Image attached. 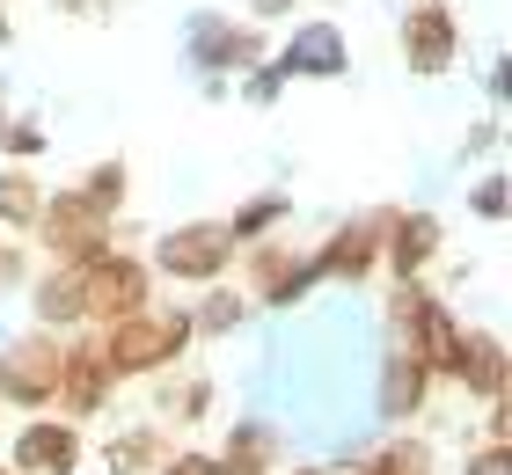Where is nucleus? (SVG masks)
<instances>
[{"instance_id": "nucleus-31", "label": "nucleus", "mask_w": 512, "mask_h": 475, "mask_svg": "<svg viewBox=\"0 0 512 475\" xmlns=\"http://www.w3.org/2000/svg\"><path fill=\"white\" fill-rule=\"evenodd\" d=\"M52 8H59V15H74V22H96V15L118 8V0H52Z\"/></svg>"}, {"instance_id": "nucleus-12", "label": "nucleus", "mask_w": 512, "mask_h": 475, "mask_svg": "<svg viewBox=\"0 0 512 475\" xmlns=\"http://www.w3.org/2000/svg\"><path fill=\"white\" fill-rule=\"evenodd\" d=\"M110 395H118V373L103 366L96 337H74V344H66V366H59V395H52V410H59V417H74V424H88V417H103V410H110Z\"/></svg>"}, {"instance_id": "nucleus-20", "label": "nucleus", "mask_w": 512, "mask_h": 475, "mask_svg": "<svg viewBox=\"0 0 512 475\" xmlns=\"http://www.w3.org/2000/svg\"><path fill=\"white\" fill-rule=\"evenodd\" d=\"M37 212H44V176L37 169H0V227L8 234H30L37 227Z\"/></svg>"}, {"instance_id": "nucleus-38", "label": "nucleus", "mask_w": 512, "mask_h": 475, "mask_svg": "<svg viewBox=\"0 0 512 475\" xmlns=\"http://www.w3.org/2000/svg\"><path fill=\"white\" fill-rule=\"evenodd\" d=\"M0 475H15V468H0Z\"/></svg>"}, {"instance_id": "nucleus-35", "label": "nucleus", "mask_w": 512, "mask_h": 475, "mask_svg": "<svg viewBox=\"0 0 512 475\" xmlns=\"http://www.w3.org/2000/svg\"><path fill=\"white\" fill-rule=\"evenodd\" d=\"M0 44H8V0H0Z\"/></svg>"}, {"instance_id": "nucleus-11", "label": "nucleus", "mask_w": 512, "mask_h": 475, "mask_svg": "<svg viewBox=\"0 0 512 475\" xmlns=\"http://www.w3.org/2000/svg\"><path fill=\"white\" fill-rule=\"evenodd\" d=\"M447 249V227H439V212L425 205H388V220H381V271L388 278H425V264Z\"/></svg>"}, {"instance_id": "nucleus-18", "label": "nucleus", "mask_w": 512, "mask_h": 475, "mask_svg": "<svg viewBox=\"0 0 512 475\" xmlns=\"http://www.w3.org/2000/svg\"><path fill=\"white\" fill-rule=\"evenodd\" d=\"M278 461H286L278 432L264 417H242V424H227L220 454H205V475H278Z\"/></svg>"}, {"instance_id": "nucleus-37", "label": "nucleus", "mask_w": 512, "mask_h": 475, "mask_svg": "<svg viewBox=\"0 0 512 475\" xmlns=\"http://www.w3.org/2000/svg\"><path fill=\"white\" fill-rule=\"evenodd\" d=\"M0 132H8V95H0Z\"/></svg>"}, {"instance_id": "nucleus-21", "label": "nucleus", "mask_w": 512, "mask_h": 475, "mask_svg": "<svg viewBox=\"0 0 512 475\" xmlns=\"http://www.w3.org/2000/svg\"><path fill=\"white\" fill-rule=\"evenodd\" d=\"M286 190H256V198H242L235 212H227V234H235V249H249V242H264V234H278L286 227Z\"/></svg>"}, {"instance_id": "nucleus-14", "label": "nucleus", "mask_w": 512, "mask_h": 475, "mask_svg": "<svg viewBox=\"0 0 512 475\" xmlns=\"http://www.w3.org/2000/svg\"><path fill=\"white\" fill-rule=\"evenodd\" d=\"M454 388L476 395V402H505L512 388V359H505V337L498 329H461V351H454Z\"/></svg>"}, {"instance_id": "nucleus-1", "label": "nucleus", "mask_w": 512, "mask_h": 475, "mask_svg": "<svg viewBox=\"0 0 512 475\" xmlns=\"http://www.w3.org/2000/svg\"><path fill=\"white\" fill-rule=\"evenodd\" d=\"M191 344H198L191 307H139V315L96 329V351H103V366L118 373V388H125V380H154V373H169Z\"/></svg>"}, {"instance_id": "nucleus-8", "label": "nucleus", "mask_w": 512, "mask_h": 475, "mask_svg": "<svg viewBox=\"0 0 512 475\" xmlns=\"http://www.w3.org/2000/svg\"><path fill=\"white\" fill-rule=\"evenodd\" d=\"M315 285H322L315 249H293V242H278V234L249 242V264H242V293H249V307H293V300H308Z\"/></svg>"}, {"instance_id": "nucleus-33", "label": "nucleus", "mask_w": 512, "mask_h": 475, "mask_svg": "<svg viewBox=\"0 0 512 475\" xmlns=\"http://www.w3.org/2000/svg\"><path fill=\"white\" fill-rule=\"evenodd\" d=\"M483 147H498V117H483V125L461 139V154H483Z\"/></svg>"}, {"instance_id": "nucleus-32", "label": "nucleus", "mask_w": 512, "mask_h": 475, "mask_svg": "<svg viewBox=\"0 0 512 475\" xmlns=\"http://www.w3.org/2000/svg\"><path fill=\"white\" fill-rule=\"evenodd\" d=\"M22 278H30V256H22V249H8V242H0V285H22Z\"/></svg>"}, {"instance_id": "nucleus-9", "label": "nucleus", "mask_w": 512, "mask_h": 475, "mask_svg": "<svg viewBox=\"0 0 512 475\" xmlns=\"http://www.w3.org/2000/svg\"><path fill=\"white\" fill-rule=\"evenodd\" d=\"M381 220H388V205H381V212H352V220H337V227L315 242V271L337 278V285H366V278L381 271Z\"/></svg>"}, {"instance_id": "nucleus-16", "label": "nucleus", "mask_w": 512, "mask_h": 475, "mask_svg": "<svg viewBox=\"0 0 512 475\" xmlns=\"http://www.w3.org/2000/svg\"><path fill=\"white\" fill-rule=\"evenodd\" d=\"M432 388H439L432 366H425V359H410L403 344H388V359H381V388H374V417H381V424H410V417L432 402Z\"/></svg>"}, {"instance_id": "nucleus-28", "label": "nucleus", "mask_w": 512, "mask_h": 475, "mask_svg": "<svg viewBox=\"0 0 512 475\" xmlns=\"http://www.w3.org/2000/svg\"><path fill=\"white\" fill-rule=\"evenodd\" d=\"M44 147V125H8V132H0V154H8V161H30Z\"/></svg>"}, {"instance_id": "nucleus-4", "label": "nucleus", "mask_w": 512, "mask_h": 475, "mask_svg": "<svg viewBox=\"0 0 512 475\" xmlns=\"http://www.w3.org/2000/svg\"><path fill=\"white\" fill-rule=\"evenodd\" d=\"M147 264L169 285H220L235 264V234H227V220H183L147 249Z\"/></svg>"}, {"instance_id": "nucleus-34", "label": "nucleus", "mask_w": 512, "mask_h": 475, "mask_svg": "<svg viewBox=\"0 0 512 475\" xmlns=\"http://www.w3.org/2000/svg\"><path fill=\"white\" fill-rule=\"evenodd\" d=\"M300 0H249V22H278V15H293Z\"/></svg>"}, {"instance_id": "nucleus-26", "label": "nucleus", "mask_w": 512, "mask_h": 475, "mask_svg": "<svg viewBox=\"0 0 512 475\" xmlns=\"http://www.w3.org/2000/svg\"><path fill=\"white\" fill-rule=\"evenodd\" d=\"M278 88H286V74H278V59H256L249 74H242V95H249L256 110H264V103H278Z\"/></svg>"}, {"instance_id": "nucleus-3", "label": "nucleus", "mask_w": 512, "mask_h": 475, "mask_svg": "<svg viewBox=\"0 0 512 475\" xmlns=\"http://www.w3.org/2000/svg\"><path fill=\"white\" fill-rule=\"evenodd\" d=\"M30 234H37V249L52 256V264H88V256H103L118 242V220L66 183V190H44V212H37Z\"/></svg>"}, {"instance_id": "nucleus-36", "label": "nucleus", "mask_w": 512, "mask_h": 475, "mask_svg": "<svg viewBox=\"0 0 512 475\" xmlns=\"http://www.w3.org/2000/svg\"><path fill=\"white\" fill-rule=\"evenodd\" d=\"M410 8H447V0H410Z\"/></svg>"}, {"instance_id": "nucleus-5", "label": "nucleus", "mask_w": 512, "mask_h": 475, "mask_svg": "<svg viewBox=\"0 0 512 475\" xmlns=\"http://www.w3.org/2000/svg\"><path fill=\"white\" fill-rule=\"evenodd\" d=\"M81 278H88V329L125 322V315H139V307H154V264H147V256H132L125 242H110L103 256H88Z\"/></svg>"}, {"instance_id": "nucleus-19", "label": "nucleus", "mask_w": 512, "mask_h": 475, "mask_svg": "<svg viewBox=\"0 0 512 475\" xmlns=\"http://www.w3.org/2000/svg\"><path fill=\"white\" fill-rule=\"evenodd\" d=\"M161 461H169L161 424H125V432L103 439V468H110V475H154Z\"/></svg>"}, {"instance_id": "nucleus-13", "label": "nucleus", "mask_w": 512, "mask_h": 475, "mask_svg": "<svg viewBox=\"0 0 512 475\" xmlns=\"http://www.w3.org/2000/svg\"><path fill=\"white\" fill-rule=\"evenodd\" d=\"M403 66L425 74V81L454 74V66H461V22H454V8H403Z\"/></svg>"}, {"instance_id": "nucleus-30", "label": "nucleus", "mask_w": 512, "mask_h": 475, "mask_svg": "<svg viewBox=\"0 0 512 475\" xmlns=\"http://www.w3.org/2000/svg\"><path fill=\"white\" fill-rule=\"evenodd\" d=\"M483 410H491V417H483V446H505L512 439V410H505V402H483Z\"/></svg>"}, {"instance_id": "nucleus-22", "label": "nucleus", "mask_w": 512, "mask_h": 475, "mask_svg": "<svg viewBox=\"0 0 512 475\" xmlns=\"http://www.w3.org/2000/svg\"><path fill=\"white\" fill-rule=\"evenodd\" d=\"M352 475H432V446L425 439H388L366 461H352Z\"/></svg>"}, {"instance_id": "nucleus-23", "label": "nucleus", "mask_w": 512, "mask_h": 475, "mask_svg": "<svg viewBox=\"0 0 512 475\" xmlns=\"http://www.w3.org/2000/svg\"><path fill=\"white\" fill-rule=\"evenodd\" d=\"M74 190H81L88 205H103L110 220H118V212H125V190H132V169H125L118 154H110V161H96V169H88V176H81Z\"/></svg>"}, {"instance_id": "nucleus-10", "label": "nucleus", "mask_w": 512, "mask_h": 475, "mask_svg": "<svg viewBox=\"0 0 512 475\" xmlns=\"http://www.w3.org/2000/svg\"><path fill=\"white\" fill-rule=\"evenodd\" d=\"M81 461H88L81 424H74V417H52V410L22 424V432H15V454H8L15 475H74Z\"/></svg>"}, {"instance_id": "nucleus-15", "label": "nucleus", "mask_w": 512, "mask_h": 475, "mask_svg": "<svg viewBox=\"0 0 512 475\" xmlns=\"http://www.w3.org/2000/svg\"><path fill=\"white\" fill-rule=\"evenodd\" d=\"M30 315H37V329H59V337L88 329V278H81V264H44L30 278Z\"/></svg>"}, {"instance_id": "nucleus-40", "label": "nucleus", "mask_w": 512, "mask_h": 475, "mask_svg": "<svg viewBox=\"0 0 512 475\" xmlns=\"http://www.w3.org/2000/svg\"><path fill=\"white\" fill-rule=\"evenodd\" d=\"M0 242H8V234H0Z\"/></svg>"}, {"instance_id": "nucleus-29", "label": "nucleus", "mask_w": 512, "mask_h": 475, "mask_svg": "<svg viewBox=\"0 0 512 475\" xmlns=\"http://www.w3.org/2000/svg\"><path fill=\"white\" fill-rule=\"evenodd\" d=\"M461 475H512V454H505V446H483V454L461 461Z\"/></svg>"}, {"instance_id": "nucleus-2", "label": "nucleus", "mask_w": 512, "mask_h": 475, "mask_svg": "<svg viewBox=\"0 0 512 475\" xmlns=\"http://www.w3.org/2000/svg\"><path fill=\"white\" fill-rule=\"evenodd\" d=\"M388 322H395V344H403L410 359H425V366H432V380H447V373H454L461 322H454V307L439 300L425 278H395V293H388Z\"/></svg>"}, {"instance_id": "nucleus-27", "label": "nucleus", "mask_w": 512, "mask_h": 475, "mask_svg": "<svg viewBox=\"0 0 512 475\" xmlns=\"http://www.w3.org/2000/svg\"><path fill=\"white\" fill-rule=\"evenodd\" d=\"M469 212H476V220H505V176H483L469 190Z\"/></svg>"}, {"instance_id": "nucleus-24", "label": "nucleus", "mask_w": 512, "mask_h": 475, "mask_svg": "<svg viewBox=\"0 0 512 475\" xmlns=\"http://www.w3.org/2000/svg\"><path fill=\"white\" fill-rule=\"evenodd\" d=\"M249 322V293H205L191 307V329L198 337H227V329H242Z\"/></svg>"}, {"instance_id": "nucleus-6", "label": "nucleus", "mask_w": 512, "mask_h": 475, "mask_svg": "<svg viewBox=\"0 0 512 475\" xmlns=\"http://www.w3.org/2000/svg\"><path fill=\"white\" fill-rule=\"evenodd\" d=\"M59 366H66L59 329H30V337L0 344V402H8V410H52Z\"/></svg>"}, {"instance_id": "nucleus-17", "label": "nucleus", "mask_w": 512, "mask_h": 475, "mask_svg": "<svg viewBox=\"0 0 512 475\" xmlns=\"http://www.w3.org/2000/svg\"><path fill=\"white\" fill-rule=\"evenodd\" d=\"M344 66H352V44H344L337 22H308V30H293L286 52H278V74L286 81H337Z\"/></svg>"}, {"instance_id": "nucleus-7", "label": "nucleus", "mask_w": 512, "mask_h": 475, "mask_svg": "<svg viewBox=\"0 0 512 475\" xmlns=\"http://www.w3.org/2000/svg\"><path fill=\"white\" fill-rule=\"evenodd\" d=\"M264 52V22H227V15H191V66L205 95H227V74H249Z\"/></svg>"}, {"instance_id": "nucleus-39", "label": "nucleus", "mask_w": 512, "mask_h": 475, "mask_svg": "<svg viewBox=\"0 0 512 475\" xmlns=\"http://www.w3.org/2000/svg\"><path fill=\"white\" fill-rule=\"evenodd\" d=\"M0 410H8V402H0Z\"/></svg>"}, {"instance_id": "nucleus-25", "label": "nucleus", "mask_w": 512, "mask_h": 475, "mask_svg": "<svg viewBox=\"0 0 512 475\" xmlns=\"http://www.w3.org/2000/svg\"><path fill=\"white\" fill-rule=\"evenodd\" d=\"M161 410H169L176 424H198L205 410H213V380L191 373V380H176V388H161Z\"/></svg>"}]
</instances>
